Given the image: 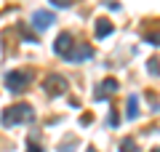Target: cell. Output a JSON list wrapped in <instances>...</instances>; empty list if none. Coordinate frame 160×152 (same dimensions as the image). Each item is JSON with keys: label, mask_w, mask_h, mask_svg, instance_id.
Segmentation results:
<instances>
[{"label": "cell", "mask_w": 160, "mask_h": 152, "mask_svg": "<svg viewBox=\"0 0 160 152\" xmlns=\"http://www.w3.org/2000/svg\"><path fill=\"white\" fill-rule=\"evenodd\" d=\"M35 120V112L27 107V104H22V107H11L3 112V125H13V123H32Z\"/></svg>", "instance_id": "obj_1"}, {"label": "cell", "mask_w": 160, "mask_h": 152, "mask_svg": "<svg viewBox=\"0 0 160 152\" xmlns=\"http://www.w3.org/2000/svg\"><path fill=\"white\" fill-rule=\"evenodd\" d=\"M29 80H32V72H8L6 75V85H8V91H13V94L22 91Z\"/></svg>", "instance_id": "obj_2"}, {"label": "cell", "mask_w": 160, "mask_h": 152, "mask_svg": "<svg viewBox=\"0 0 160 152\" xmlns=\"http://www.w3.org/2000/svg\"><path fill=\"white\" fill-rule=\"evenodd\" d=\"M93 51L86 48V45H78V48H69L67 53H64V59H69V62H80V59H91Z\"/></svg>", "instance_id": "obj_3"}, {"label": "cell", "mask_w": 160, "mask_h": 152, "mask_svg": "<svg viewBox=\"0 0 160 152\" xmlns=\"http://www.w3.org/2000/svg\"><path fill=\"white\" fill-rule=\"evenodd\" d=\"M46 88H48V94H62V91H67V80L59 78V75H51L46 80Z\"/></svg>", "instance_id": "obj_4"}, {"label": "cell", "mask_w": 160, "mask_h": 152, "mask_svg": "<svg viewBox=\"0 0 160 152\" xmlns=\"http://www.w3.org/2000/svg\"><path fill=\"white\" fill-rule=\"evenodd\" d=\"M32 24H35L38 29H46L48 24H53V13H48V11H35Z\"/></svg>", "instance_id": "obj_5"}, {"label": "cell", "mask_w": 160, "mask_h": 152, "mask_svg": "<svg viewBox=\"0 0 160 152\" xmlns=\"http://www.w3.org/2000/svg\"><path fill=\"white\" fill-rule=\"evenodd\" d=\"M69 43H72V38H69L67 32H64V35H59V38H56V45H53V51H56V53H67V51L72 48Z\"/></svg>", "instance_id": "obj_6"}, {"label": "cell", "mask_w": 160, "mask_h": 152, "mask_svg": "<svg viewBox=\"0 0 160 152\" xmlns=\"http://www.w3.org/2000/svg\"><path fill=\"white\" fill-rule=\"evenodd\" d=\"M109 32H112V24H109L107 19H99L96 22V38H107Z\"/></svg>", "instance_id": "obj_7"}, {"label": "cell", "mask_w": 160, "mask_h": 152, "mask_svg": "<svg viewBox=\"0 0 160 152\" xmlns=\"http://www.w3.org/2000/svg\"><path fill=\"white\" fill-rule=\"evenodd\" d=\"M102 88H104V91H99L96 99H104V94H112V91H118V80H104Z\"/></svg>", "instance_id": "obj_8"}, {"label": "cell", "mask_w": 160, "mask_h": 152, "mask_svg": "<svg viewBox=\"0 0 160 152\" xmlns=\"http://www.w3.org/2000/svg\"><path fill=\"white\" fill-rule=\"evenodd\" d=\"M136 101H139L136 96H131V99H128V118H131V120L139 115V109H136Z\"/></svg>", "instance_id": "obj_9"}, {"label": "cell", "mask_w": 160, "mask_h": 152, "mask_svg": "<svg viewBox=\"0 0 160 152\" xmlns=\"http://www.w3.org/2000/svg\"><path fill=\"white\" fill-rule=\"evenodd\" d=\"M120 149H123V152H133V149H136V141L126 139V141H123V144H120Z\"/></svg>", "instance_id": "obj_10"}, {"label": "cell", "mask_w": 160, "mask_h": 152, "mask_svg": "<svg viewBox=\"0 0 160 152\" xmlns=\"http://www.w3.org/2000/svg\"><path fill=\"white\" fill-rule=\"evenodd\" d=\"M72 147H75V139H69V141H67V147L62 144V152H72Z\"/></svg>", "instance_id": "obj_11"}, {"label": "cell", "mask_w": 160, "mask_h": 152, "mask_svg": "<svg viewBox=\"0 0 160 152\" xmlns=\"http://www.w3.org/2000/svg\"><path fill=\"white\" fill-rule=\"evenodd\" d=\"M147 40H149V43H160V32H155V35H147Z\"/></svg>", "instance_id": "obj_12"}, {"label": "cell", "mask_w": 160, "mask_h": 152, "mask_svg": "<svg viewBox=\"0 0 160 152\" xmlns=\"http://www.w3.org/2000/svg\"><path fill=\"white\" fill-rule=\"evenodd\" d=\"M53 6H59V8H67V6H69V0H53Z\"/></svg>", "instance_id": "obj_13"}, {"label": "cell", "mask_w": 160, "mask_h": 152, "mask_svg": "<svg viewBox=\"0 0 160 152\" xmlns=\"http://www.w3.org/2000/svg\"><path fill=\"white\" fill-rule=\"evenodd\" d=\"M29 152H43L40 147H35V144H29Z\"/></svg>", "instance_id": "obj_14"}, {"label": "cell", "mask_w": 160, "mask_h": 152, "mask_svg": "<svg viewBox=\"0 0 160 152\" xmlns=\"http://www.w3.org/2000/svg\"><path fill=\"white\" fill-rule=\"evenodd\" d=\"M88 152H93V149H88Z\"/></svg>", "instance_id": "obj_15"}, {"label": "cell", "mask_w": 160, "mask_h": 152, "mask_svg": "<svg viewBox=\"0 0 160 152\" xmlns=\"http://www.w3.org/2000/svg\"><path fill=\"white\" fill-rule=\"evenodd\" d=\"M155 152H160V149H155Z\"/></svg>", "instance_id": "obj_16"}]
</instances>
